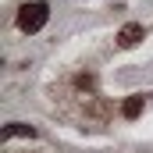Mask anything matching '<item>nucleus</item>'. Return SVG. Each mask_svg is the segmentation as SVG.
Instances as JSON below:
<instances>
[{"label":"nucleus","instance_id":"nucleus-1","mask_svg":"<svg viewBox=\"0 0 153 153\" xmlns=\"http://www.w3.org/2000/svg\"><path fill=\"white\" fill-rule=\"evenodd\" d=\"M46 18H50V7L36 0V4H25L22 11H18V29L22 32H39L43 25H46Z\"/></svg>","mask_w":153,"mask_h":153},{"label":"nucleus","instance_id":"nucleus-3","mask_svg":"<svg viewBox=\"0 0 153 153\" xmlns=\"http://www.w3.org/2000/svg\"><path fill=\"white\" fill-rule=\"evenodd\" d=\"M0 135H4V139H18V135H22V139H32V135H36V128H32V125H18V121H14V125H7Z\"/></svg>","mask_w":153,"mask_h":153},{"label":"nucleus","instance_id":"nucleus-4","mask_svg":"<svg viewBox=\"0 0 153 153\" xmlns=\"http://www.w3.org/2000/svg\"><path fill=\"white\" fill-rule=\"evenodd\" d=\"M121 114H125V117H139V114H143V96H128L125 107H121Z\"/></svg>","mask_w":153,"mask_h":153},{"label":"nucleus","instance_id":"nucleus-2","mask_svg":"<svg viewBox=\"0 0 153 153\" xmlns=\"http://www.w3.org/2000/svg\"><path fill=\"white\" fill-rule=\"evenodd\" d=\"M143 39V25H135V22H128L121 32H117V46H135Z\"/></svg>","mask_w":153,"mask_h":153}]
</instances>
